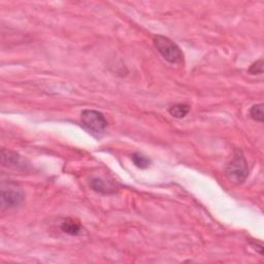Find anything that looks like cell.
<instances>
[{
	"label": "cell",
	"mask_w": 264,
	"mask_h": 264,
	"mask_svg": "<svg viewBox=\"0 0 264 264\" xmlns=\"http://www.w3.org/2000/svg\"><path fill=\"white\" fill-rule=\"evenodd\" d=\"M153 41L157 51L169 63L180 64L184 61V54L182 50L168 37H165L162 35H156Z\"/></svg>",
	"instance_id": "6da1fadb"
},
{
	"label": "cell",
	"mask_w": 264,
	"mask_h": 264,
	"mask_svg": "<svg viewBox=\"0 0 264 264\" xmlns=\"http://www.w3.org/2000/svg\"><path fill=\"white\" fill-rule=\"evenodd\" d=\"M225 173L228 180L233 183L242 184L246 181L249 175V168L246 158L242 151L236 150L234 152L230 162L226 167Z\"/></svg>",
	"instance_id": "7a4b0ae2"
},
{
	"label": "cell",
	"mask_w": 264,
	"mask_h": 264,
	"mask_svg": "<svg viewBox=\"0 0 264 264\" xmlns=\"http://www.w3.org/2000/svg\"><path fill=\"white\" fill-rule=\"evenodd\" d=\"M81 122L85 129L93 135H101L108 126L102 113L94 110H85L81 115Z\"/></svg>",
	"instance_id": "3957f363"
},
{
	"label": "cell",
	"mask_w": 264,
	"mask_h": 264,
	"mask_svg": "<svg viewBox=\"0 0 264 264\" xmlns=\"http://www.w3.org/2000/svg\"><path fill=\"white\" fill-rule=\"evenodd\" d=\"M25 198L23 190L14 183H9L3 186L2 190V205L3 208H13L23 203Z\"/></svg>",
	"instance_id": "277c9868"
},
{
	"label": "cell",
	"mask_w": 264,
	"mask_h": 264,
	"mask_svg": "<svg viewBox=\"0 0 264 264\" xmlns=\"http://www.w3.org/2000/svg\"><path fill=\"white\" fill-rule=\"evenodd\" d=\"M3 165L21 170H26L28 166L26 164V160H24L20 155L6 149L3 150Z\"/></svg>",
	"instance_id": "5b68a950"
},
{
	"label": "cell",
	"mask_w": 264,
	"mask_h": 264,
	"mask_svg": "<svg viewBox=\"0 0 264 264\" xmlns=\"http://www.w3.org/2000/svg\"><path fill=\"white\" fill-rule=\"evenodd\" d=\"M90 187L97 193L100 194H114L117 192V188L111 182H107L100 178H93L90 182Z\"/></svg>",
	"instance_id": "8992f818"
},
{
	"label": "cell",
	"mask_w": 264,
	"mask_h": 264,
	"mask_svg": "<svg viewBox=\"0 0 264 264\" xmlns=\"http://www.w3.org/2000/svg\"><path fill=\"white\" fill-rule=\"evenodd\" d=\"M61 229L63 232L69 235H78L82 233L81 224L71 218H67L64 220L61 224Z\"/></svg>",
	"instance_id": "52a82bcc"
},
{
	"label": "cell",
	"mask_w": 264,
	"mask_h": 264,
	"mask_svg": "<svg viewBox=\"0 0 264 264\" xmlns=\"http://www.w3.org/2000/svg\"><path fill=\"white\" fill-rule=\"evenodd\" d=\"M168 112L172 117L177 119H182V118H185L190 112V105L185 103H178L170 107Z\"/></svg>",
	"instance_id": "ba28073f"
},
{
	"label": "cell",
	"mask_w": 264,
	"mask_h": 264,
	"mask_svg": "<svg viewBox=\"0 0 264 264\" xmlns=\"http://www.w3.org/2000/svg\"><path fill=\"white\" fill-rule=\"evenodd\" d=\"M131 159H132V161H134L135 165L141 169H146L151 164V160L147 156H145L141 153H135L131 156Z\"/></svg>",
	"instance_id": "9c48e42d"
},
{
	"label": "cell",
	"mask_w": 264,
	"mask_h": 264,
	"mask_svg": "<svg viewBox=\"0 0 264 264\" xmlns=\"http://www.w3.org/2000/svg\"><path fill=\"white\" fill-rule=\"evenodd\" d=\"M250 116L253 120L262 123L264 121V113H263V104H255L250 110Z\"/></svg>",
	"instance_id": "30bf717a"
},
{
	"label": "cell",
	"mask_w": 264,
	"mask_h": 264,
	"mask_svg": "<svg viewBox=\"0 0 264 264\" xmlns=\"http://www.w3.org/2000/svg\"><path fill=\"white\" fill-rule=\"evenodd\" d=\"M249 72L251 74H262L263 73V59H259L258 61L254 62L250 68H249Z\"/></svg>",
	"instance_id": "8fae6325"
}]
</instances>
